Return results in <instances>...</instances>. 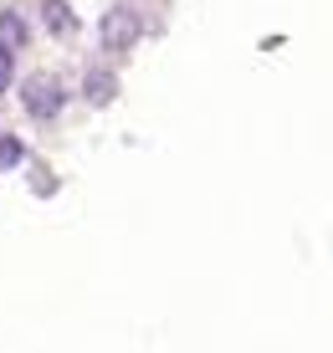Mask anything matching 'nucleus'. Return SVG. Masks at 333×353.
Here are the masks:
<instances>
[{"label":"nucleus","instance_id":"nucleus-1","mask_svg":"<svg viewBox=\"0 0 333 353\" xmlns=\"http://www.w3.org/2000/svg\"><path fill=\"white\" fill-rule=\"evenodd\" d=\"M21 103H26L31 118H57L61 103H67V88L57 77H46V72H36V77L21 82Z\"/></svg>","mask_w":333,"mask_h":353},{"label":"nucleus","instance_id":"nucleus-2","mask_svg":"<svg viewBox=\"0 0 333 353\" xmlns=\"http://www.w3.org/2000/svg\"><path fill=\"white\" fill-rule=\"evenodd\" d=\"M139 31H144V21L133 16L129 6H113V10L103 16V26H97V41H103V52L118 57V52H129V46L139 41Z\"/></svg>","mask_w":333,"mask_h":353},{"label":"nucleus","instance_id":"nucleus-3","mask_svg":"<svg viewBox=\"0 0 333 353\" xmlns=\"http://www.w3.org/2000/svg\"><path fill=\"white\" fill-rule=\"evenodd\" d=\"M21 46H26V21H21L16 10H0V52L16 57Z\"/></svg>","mask_w":333,"mask_h":353},{"label":"nucleus","instance_id":"nucleus-4","mask_svg":"<svg viewBox=\"0 0 333 353\" xmlns=\"http://www.w3.org/2000/svg\"><path fill=\"white\" fill-rule=\"evenodd\" d=\"M41 21H46V31H57V36H72V31H77V16H72L67 0H46V6H41Z\"/></svg>","mask_w":333,"mask_h":353},{"label":"nucleus","instance_id":"nucleus-5","mask_svg":"<svg viewBox=\"0 0 333 353\" xmlns=\"http://www.w3.org/2000/svg\"><path fill=\"white\" fill-rule=\"evenodd\" d=\"M82 92L93 97V103H113V92H118V82L108 77V72H88V82H82Z\"/></svg>","mask_w":333,"mask_h":353},{"label":"nucleus","instance_id":"nucleus-6","mask_svg":"<svg viewBox=\"0 0 333 353\" xmlns=\"http://www.w3.org/2000/svg\"><path fill=\"white\" fill-rule=\"evenodd\" d=\"M21 159H26V143H21L16 133H0V174H6V169H16Z\"/></svg>","mask_w":333,"mask_h":353},{"label":"nucleus","instance_id":"nucleus-7","mask_svg":"<svg viewBox=\"0 0 333 353\" xmlns=\"http://www.w3.org/2000/svg\"><path fill=\"white\" fill-rule=\"evenodd\" d=\"M10 62H16V57H6V52H0V92L10 88Z\"/></svg>","mask_w":333,"mask_h":353}]
</instances>
